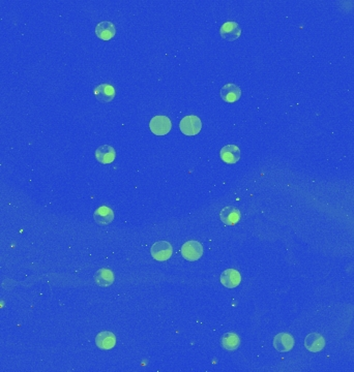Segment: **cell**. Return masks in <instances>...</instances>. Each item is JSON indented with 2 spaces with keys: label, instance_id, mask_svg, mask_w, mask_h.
<instances>
[{
  "label": "cell",
  "instance_id": "4fadbf2b",
  "mask_svg": "<svg viewBox=\"0 0 354 372\" xmlns=\"http://www.w3.org/2000/svg\"><path fill=\"white\" fill-rule=\"evenodd\" d=\"M95 221L100 226H108L114 220V212L107 206L98 208L94 213Z\"/></svg>",
  "mask_w": 354,
  "mask_h": 372
},
{
  "label": "cell",
  "instance_id": "7c38bea8",
  "mask_svg": "<svg viewBox=\"0 0 354 372\" xmlns=\"http://www.w3.org/2000/svg\"><path fill=\"white\" fill-rule=\"evenodd\" d=\"M241 281L240 273L235 269H227L221 274V282L227 288H234Z\"/></svg>",
  "mask_w": 354,
  "mask_h": 372
},
{
  "label": "cell",
  "instance_id": "9c48e42d",
  "mask_svg": "<svg viewBox=\"0 0 354 372\" xmlns=\"http://www.w3.org/2000/svg\"><path fill=\"white\" fill-rule=\"evenodd\" d=\"M115 156H116L115 149L110 145H102L96 151V159L100 164L103 165L112 164L115 160Z\"/></svg>",
  "mask_w": 354,
  "mask_h": 372
},
{
  "label": "cell",
  "instance_id": "8992f818",
  "mask_svg": "<svg viewBox=\"0 0 354 372\" xmlns=\"http://www.w3.org/2000/svg\"><path fill=\"white\" fill-rule=\"evenodd\" d=\"M220 32L223 40L228 42H233L240 36L241 29L237 22L228 21L222 25Z\"/></svg>",
  "mask_w": 354,
  "mask_h": 372
},
{
  "label": "cell",
  "instance_id": "ba28073f",
  "mask_svg": "<svg viewBox=\"0 0 354 372\" xmlns=\"http://www.w3.org/2000/svg\"><path fill=\"white\" fill-rule=\"evenodd\" d=\"M241 214L238 208L234 206H227L221 210L220 218L227 226H235L240 220Z\"/></svg>",
  "mask_w": 354,
  "mask_h": 372
},
{
  "label": "cell",
  "instance_id": "8fae6325",
  "mask_svg": "<svg viewBox=\"0 0 354 372\" xmlns=\"http://www.w3.org/2000/svg\"><path fill=\"white\" fill-rule=\"evenodd\" d=\"M220 155L224 163L228 165H234L240 159V150L236 145H227L222 148Z\"/></svg>",
  "mask_w": 354,
  "mask_h": 372
},
{
  "label": "cell",
  "instance_id": "30bf717a",
  "mask_svg": "<svg viewBox=\"0 0 354 372\" xmlns=\"http://www.w3.org/2000/svg\"><path fill=\"white\" fill-rule=\"evenodd\" d=\"M241 96L240 88L232 83L226 84L221 89V97L225 103L233 104L237 102Z\"/></svg>",
  "mask_w": 354,
  "mask_h": 372
},
{
  "label": "cell",
  "instance_id": "7a4b0ae2",
  "mask_svg": "<svg viewBox=\"0 0 354 372\" xmlns=\"http://www.w3.org/2000/svg\"><path fill=\"white\" fill-rule=\"evenodd\" d=\"M181 254L187 261H198L203 254V246L198 241H188L181 246Z\"/></svg>",
  "mask_w": 354,
  "mask_h": 372
},
{
  "label": "cell",
  "instance_id": "2e32d148",
  "mask_svg": "<svg viewBox=\"0 0 354 372\" xmlns=\"http://www.w3.org/2000/svg\"><path fill=\"white\" fill-rule=\"evenodd\" d=\"M96 343L101 349H111L116 344V337L112 332L104 331L97 335Z\"/></svg>",
  "mask_w": 354,
  "mask_h": 372
},
{
  "label": "cell",
  "instance_id": "52a82bcc",
  "mask_svg": "<svg viewBox=\"0 0 354 372\" xmlns=\"http://www.w3.org/2000/svg\"><path fill=\"white\" fill-rule=\"evenodd\" d=\"M94 94L96 96V99L101 102V103H110L114 100L115 97V89L112 85L107 84V83H103L98 85L95 90H94Z\"/></svg>",
  "mask_w": 354,
  "mask_h": 372
},
{
  "label": "cell",
  "instance_id": "5b68a950",
  "mask_svg": "<svg viewBox=\"0 0 354 372\" xmlns=\"http://www.w3.org/2000/svg\"><path fill=\"white\" fill-rule=\"evenodd\" d=\"M294 343V338L289 333H280L273 338V346L280 353L290 351Z\"/></svg>",
  "mask_w": 354,
  "mask_h": 372
},
{
  "label": "cell",
  "instance_id": "6da1fadb",
  "mask_svg": "<svg viewBox=\"0 0 354 372\" xmlns=\"http://www.w3.org/2000/svg\"><path fill=\"white\" fill-rule=\"evenodd\" d=\"M179 128L181 132L185 135L192 136L196 135L200 132L202 128V121L198 116L195 115H189L181 119L179 123Z\"/></svg>",
  "mask_w": 354,
  "mask_h": 372
},
{
  "label": "cell",
  "instance_id": "ac0fdd59",
  "mask_svg": "<svg viewBox=\"0 0 354 372\" xmlns=\"http://www.w3.org/2000/svg\"><path fill=\"white\" fill-rule=\"evenodd\" d=\"M240 344V339L236 333H226L222 337V345L227 350H235Z\"/></svg>",
  "mask_w": 354,
  "mask_h": 372
},
{
  "label": "cell",
  "instance_id": "277c9868",
  "mask_svg": "<svg viewBox=\"0 0 354 372\" xmlns=\"http://www.w3.org/2000/svg\"><path fill=\"white\" fill-rule=\"evenodd\" d=\"M151 252L156 261L165 262L172 257L173 247L167 241H159L152 246Z\"/></svg>",
  "mask_w": 354,
  "mask_h": 372
},
{
  "label": "cell",
  "instance_id": "3957f363",
  "mask_svg": "<svg viewBox=\"0 0 354 372\" xmlns=\"http://www.w3.org/2000/svg\"><path fill=\"white\" fill-rule=\"evenodd\" d=\"M150 128L156 135H165L171 130L172 123L167 116L159 115L152 118Z\"/></svg>",
  "mask_w": 354,
  "mask_h": 372
},
{
  "label": "cell",
  "instance_id": "5bb4252c",
  "mask_svg": "<svg viewBox=\"0 0 354 372\" xmlns=\"http://www.w3.org/2000/svg\"><path fill=\"white\" fill-rule=\"evenodd\" d=\"M325 340L322 335L318 333H311L305 339V346L309 351L319 353L324 348Z\"/></svg>",
  "mask_w": 354,
  "mask_h": 372
},
{
  "label": "cell",
  "instance_id": "9a60e30c",
  "mask_svg": "<svg viewBox=\"0 0 354 372\" xmlns=\"http://www.w3.org/2000/svg\"><path fill=\"white\" fill-rule=\"evenodd\" d=\"M116 33L115 26L110 21H103L100 22L96 27V34L99 38L103 41H109L112 37H114Z\"/></svg>",
  "mask_w": 354,
  "mask_h": 372
},
{
  "label": "cell",
  "instance_id": "e0dca14e",
  "mask_svg": "<svg viewBox=\"0 0 354 372\" xmlns=\"http://www.w3.org/2000/svg\"><path fill=\"white\" fill-rule=\"evenodd\" d=\"M114 274L109 269H100L95 274V282L99 286H110L114 282Z\"/></svg>",
  "mask_w": 354,
  "mask_h": 372
}]
</instances>
